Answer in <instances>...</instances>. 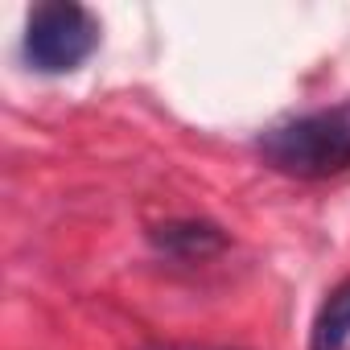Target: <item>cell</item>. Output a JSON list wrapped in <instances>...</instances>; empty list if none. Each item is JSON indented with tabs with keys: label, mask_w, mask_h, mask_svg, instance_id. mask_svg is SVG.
<instances>
[{
	"label": "cell",
	"mask_w": 350,
	"mask_h": 350,
	"mask_svg": "<svg viewBox=\"0 0 350 350\" xmlns=\"http://www.w3.org/2000/svg\"><path fill=\"white\" fill-rule=\"evenodd\" d=\"M157 243L169 247L173 256L202 260V256H211V252L223 247V235H219V227H211V223H169V227H161Z\"/></svg>",
	"instance_id": "4"
},
{
	"label": "cell",
	"mask_w": 350,
	"mask_h": 350,
	"mask_svg": "<svg viewBox=\"0 0 350 350\" xmlns=\"http://www.w3.org/2000/svg\"><path fill=\"white\" fill-rule=\"evenodd\" d=\"M260 152L272 169L293 178H334L350 169V103L297 116L260 136Z\"/></svg>",
	"instance_id": "1"
},
{
	"label": "cell",
	"mask_w": 350,
	"mask_h": 350,
	"mask_svg": "<svg viewBox=\"0 0 350 350\" xmlns=\"http://www.w3.org/2000/svg\"><path fill=\"white\" fill-rule=\"evenodd\" d=\"M99 46V21L70 0H46L25 21V58L42 75L79 70Z\"/></svg>",
	"instance_id": "2"
},
{
	"label": "cell",
	"mask_w": 350,
	"mask_h": 350,
	"mask_svg": "<svg viewBox=\"0 0 350 350\" xmlns=\"http://www.w3.org/2000/svg\"><path fill=\"white\" fill-rule=\"evenodd\" d=\"M346 346H350V280L329 288L309 334V350H346Z\"/></svg>",
	"instance_id": "3"
}]
</instances>
